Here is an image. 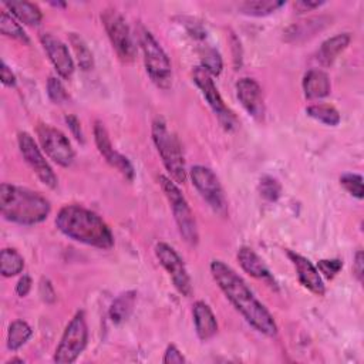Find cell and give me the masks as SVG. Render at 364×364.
Wrapping results in <instances>:
<instances>
[{"instance_id": "obj_1", "label": "cell", "mask_w": 364, "mask_h": 364, "mask_svg": "<svg viewBox=\"0 0 364 364\" xmlns=\"http://www.w3.org/2000/svg\"><path fill=\"white\" fill-rule=\"evenodd\" d=\"M210 273L228 300L255 330L264 336H276L277 326L273 316L230 266L215 259L210 263Z\"/></svg>"}, {"instance_id": "obj_2", "label": "cell", "mask_w": 364, "mask_h": 364, "mask_svg": "<svg viewBox=\"0 0 364 364\" xmlns=\"http://www.w3.org/2000/svg\"><path fill=\"white\" fill-rule=\"evenodd\" d=\"M55 226L67 237L88 246L109 249L114 245L108 225L95 212L80 205L63 206L55 216Z\"/></svg>"}, {"instance_id": "obj_3", "label": "cell", "mask_w": 364, "mask_h": 364, "mask_svg": "<svg viewBox=\"0 0 364 364\" xmlns=\"http://www.w3.org/2000/svg\"><path fill=\"white\" fill-rule=\"evenodd\" d=\"M0 210L9 222L36 225L48 216L51 206L38 192L4 182L0 185Z\"/></svg>"}, {"instance_id": "obj_4", "label": "cell", "mask_w": 364, "mask_h": 364, "mask_svg": "<svg viewBox=\"0 0 364 364\" xmlns=\"http://www.w3.org/2000/svg\"><path fill=\"white\" fill-rule=\"evenodd\" d=\"M152 139L169 178L176 183H183L186 181V168L181 142L161 117H156L152 122Z\"/></svg>"}, {"instance_id": "obj_5", "label": "cell", "mask_w": 364, "mask_h": 364, "mask_svg": "<svg viewBox=\"0 0 364 364\" xmlns=\"http://www.w3.org/2000/svg\"><path fill=\"white\" fill-rule=\"evenodd\" d=\"M159 185L162 192L165 193L169 206L172 209L179 235L182 236V239L188 243L195 246L199 240V235H198V226H196V220L193 216V212L191 210L185 196L182 195V192L179 191L176 182H173L171 178L165 176V175H159L158 178Z\"/></svg>"}, {"instance_id": "obj_6", "label": "cell", "mask_w": 364, "mask_h": 364, "mask_svg": "<svg viewBox=\"0 0 364 364\" xmlns=\"http://www.w3.org/2000/svg\"><path fill=\"white\" fill-rule=\"evenodd\" d=\"M139 44L144 54L145 70L152 82L162 90H168L172 85V67L166 53L156 38L145 28L139 33Z\"/></svg>"}, {"instance_id": "obj_7", "label": "cell", "mask_w": 364, "mask_h": 364, "mask_svg": "<svg viewBox=\"0 0 364 364\" xmlns=\"http://www.w3.org/2000/svg\"><path fill=\"white\" fill-rule=\"evenodd\" d=\"M88 340V328L84 311H77L67 324L60 343L54 353V361L58 364H70L82 353Z\"/></svg>"}, {"instance_id": "obj_8", "label": "cell", "mask_w": 364, "mask_h": 364, "mask_svg": "<svg viewBox=\"0 0 364 364\" xmlns=\"http://www.w3.org/2000/svg\"><path fill=\"white\" fill-rule=\"evenodd\" d=\"M192 80L196 84V87L200 90L202 95L205 97L206 102L209 104V107L212 108L215 115L218 117L220 125L226 131L235 129L237 125V118L233 114V111L223 102V100L212 80V75L202 65H199V67L193 68Z\"/></svg>"}, {"instance_id": "obj_9", "label": "cell", "mask_w": 364, "mask_h": 364, "mask_svg": "<svg viewBox=\"0 0 364 364\" xmlns=\"http://www.w3.org/2000/svg\"><path fill=\"white\" fill-rule=\"evenodd\" d=\"M191 181L200 196L208 205L220 216L228 215V202L219 182V178L212 169L203 165H195L191 168Z\"/></svg>"}, {"instance_id": "obj_10", "label": "cell", "mask_w": 364, "mask_h": 364, "mask_svg": "<svg viewBox=\"0 0 364 364\" xmlns=\"http://www.w3.org/2000/svg\"><path fill=\"white\" fill-rule=\"evenodd\" d=\"M101 20L118 57L125 63H131L135 57V46L125 18L115 9H107L102 11Z\"/></svg>"}, {"instance_id": "obj_11", "label": "cell", "mask_w": 364, "mask_h": 364, "mask_svg": "<svg viewBox=\"0 0 364 364\" xmlns=\"http://www.w3.org/2000/svg\"><path fill=\"white\" fill-rule=\"evenodd\" d=\"M36 132L41 149L48 155L50 159L64 168L70 166L74 162V149L68 138L60 129L47 124H40Z\"/></svg>"}, {"instance_id": "obj_12", "label": "cell", "mask_w": 364, "mask_h": 364, "mask_svg": "<svg viewBox=\"0 0 364 364\" xmlns=\"http://www.w3.org/2000/svg\"><path fill=\"white\" fill-rule=\"evenodd\" d=\"M155 256L162 264V267L168 272L169 277L175 289L185 297L192 294V283L185 267L182 257L176 253V250L165 242H159L155 245Z\"/></svg>"}, {"instance_id": "obj_13", "label": "cell", "mask_w": 364, "mask_h": 364, "mask_svg": "<svg viewBox=\"0 0 364 364\" xmlns=\"http://www.w3.org/2000/svg\"><path fill=\"white\" fill-rule=\"evenodd\" d=\"M17 144L18 149L24 158V161L28 164V166L34 171V173L38 176V179L48 188L54 189L58 185L57 175L54 173L50 164L46 161L43 152L37 146L36 141L28 132H18L17 135Z\"/></svg>"}, {"instance_id": "obj_14", "label": "cell", "mask_w": 364, "mask_h": 364, "mask_svg": "<svg viewBox=\"0 0 364 364\" xmlns=\"http://www.w3.org/2000/svg\"><path fill=\"white\" fill-rule=\"evenodd\" d=\"M94 141H95V145H97L100 154L104 156V159L112 168H115L125 179L132 181L135 176L132 164L129 162V159L125 155H122L114 149L112 142L108 135V131L101 121H97L94 125Z\"/></svg>"}, {"instance_id": "obj_15", "label": "cell", "mask_w": 364, "mask_h": 364, "mask_svg": "<svg viewBox=\"0 0 364 364\" xmlns=\"http://www.w3.org/2000/svg\"><path fill=\"white\" fill-rule=\"evenodd\" d=\"M40 41H41L50 61L53 63L54 68L57 70V73L63 78L68 80L74 73V63L68 53L67 46L58 37H55L50 33H43L40 36Z\"/></svg>"}, {"instance_id": "obj_16", "label": "cell", "mask_w": 364, "mask_h": 364, "mask_svg": "<svg viewBox=\"0 0 364 364\" xmlns=\"http://www.w3.org/2000/svg\"><path fill=\"white\" fill-rule=\"evenodd\" d=\"M236 95L242 107L256 119H263L264 117V101L262 88L256 80L243 77L236 82Z\"/></svg>"}, {"instance_id": "obj_17", "label": "cell", "mask_w": 364, "mask_h": 364, "mask_svg": "<svg viewBox=\"0 0 364 364\" xmlns=\"http://www.w3.org/2000/svg\"><path fill=\"white\" fill-rule=\"evenodd\" d=\"M287 256L296 269L297 279H299L300 284L303 287H306L307 290H310L311 293H314L317 296H323L326 291V287L321 280L318 269L307 257H304L299 253L289 250Z\"/></svg>"}, {"instance_id": "obj_18", "label": "cell", "mask_w": 364, "mask_h": 364, "mask_svg": "<svg viewBox=\"0 0 364 364\" xmlns=\"http://www.w3.org/2000/svg\"><path fill=\"white\" fill-rule=\"evenodd\" d=\"M330 24H331V18L327 16L309 17L306 20L293 23L290 27H287L283 38L289 43H300L311 38L313 36H316L318 31L324 30Z\"/></svg>"}, {"instance_id": "obj_19", "label": "cell", "mask_w": 364, "mask_h": 364, "mask_svg": "<svg viewBox=\"0 0 364 364\" xmlns=\"http://www.w3.org/2000/svg\"><path fill=\"white\" fill-rule=\"evenodd\" d=\"M237 260L240 267L250 274L252 277L260 279L267 282L270 286H274L276 282L270 273V270L267 269V266L263 263V260L255 253V250H252L247 246H242L237 252Z\"/></svg>"}, {"instance_id": "obj_20", "label": "cell", "mask_w": 364, "mask_h": 364, "mask_svg": "<svg viewBox=\"0 0 364 364\" xmlns=\"http://www.w3.org/2000/svg\"><path fill=\"white\" fill-rule=\"evenodd\" d=\"M193 323L198 337L202 341L212 338L218 331V321L212 309L205 301H196L193 304Z\"/></svg>"}, {"instance_id": "obj_21", "label": "cell", "mask_w": 364, "mask_h": 364, "mask_svg": "<svg viewBox=\"0 0 364 364\" xmlns=\"http://www.w3.org/2000/svg\"><path fill=\"white\" fill-rule=\"evenodd\" d=\"M303 91L306 98L318 100L330 94L328 75L320 68L309 70L303 77Z\"/></svg>"}, {"instance_id": "obj_22", "label": "cell", "mask_w": 364, "mask_h": 364, "mask_svg": "<svg viewBox=\"0 0 364 364\" xmlns=\"http://www.w3.org/2000/svg\"><path fill=\"white\" fill-rule=\"evenodd\" d=\"M350 40H351V36L348 33L336 34V36L327 38L326 41L321 43V46L317 51V61L323 67L331 65L334 63V60L338 57V54L347 48V46L350 44Z\"/></svg>"}, {"instance_id": "obj_23", "label": "cell", "mask_w": 364, "mask_h": 364, "mask_svg": "<svg viewBox=\"0 0 364 364\" xmlns=\"http://www.w3.org/2000/svg\"><path fill=\"white\" fill-rule=\"evenodd\" d=\"M4 7L11 16L27 26H37L43 18L40 9L30 1H6Z\"/></svg>"}, {"instance_id": "obj_24", "label": "cell", "mask_w": 364, "mask_h": 364, "mask_svg": "<svg viewBox=\"0 0 364 364\" xmlns=\"http://www.w3.org/2000/svg\"><path fill=\"white\" fill-rule=\"evenodd\" d=\"M135 300H136V293L132 291V290H128V291H124L121 293L111 304L109 307V318L114 321V323H122L125 321L132 309H134V304H135Z\"/></svg>"}, {"instance_id": "obj_25", "label": "cell", "mask_w": 364, "mask_h": 364, "mask_svg": "<svg viewBox=\"0 0 364 364\" xmlns=\"http://www.w3.org/2000/svg\"><path fill=\"white\" fill-rule=\"evenodd\" d=\"M284 6V1L279 0H253V1H243L239 4L240 13L246 16L262 17L274 13L277 9Z\"/></svg>"}, {"instance_id": "obj_26", "label": "cell", "mask_w": 364, "mask_h": 364, "mask_svg": "<svg viewBox=\"0 0 364 364\" xmlns=\"http://www.w3.org/2000/svg\"><path fill=\"white\" fill-rule=\"evenodd\" d=\"M24 267L21 255L14 249H3L0 253V273L4 277L18 274Z\"/></svg>"}, {"instance_id": "obj_27", "label": "cell", "mask_w": 364, "mask_h": 364, "mask_svg": "<svg viewBox=\"0 0 364 364\" xmlns=\"http://www.w3.org/2000/svg\"><path fill=\"white\" fill-rule=\"evenodd\" d=\"M31 327L23 321L16 320L10 324L7 331V347L9 350H18L31 337Z\"/></svg>"}, {"instance_id": "obj_28", "label": "cell", "mask_w": 364, "mask_h": 364, "mask_svg": "<svg viewBox=\"0 0 364 364\" xmlns=\"http://www.w3.org/2000/svg\"><path fill=\"white\" fill-rule=\"evenodd\" d=\"M306 112L309 117L330 127H336L340 122L338 111L328 104H313L306 108Z\"/></svg>"}, {"instance_id": "obj_29", "label": "cell", "mask_w": 364, "mask_h": 364, "mask_svg": "<svg viewBox=\"0 0 364 364\" xmlns=\"http://www.w3.org/2000/svg\"><path fill=\"white\" fill-rule=\"evenodd\" d=\"M0 31L3 36L11 37L24 44L30 43L23 27L13 18L11 14H9V11H1V14H0Z\"/></svg>"}, {"instance_id": "obj_30", "label": "cell", "mask_w": 364, "mask_h": 364, "mask_svg": "<svg viewBox=\"0 0 364 364\" xmlns=\"http://www.w3.org/2000/svg\"><path fill=\"white\" fill-rule=\"evenodd\" d=\"M70 44L75 53V57H77V61H78V65L84 70V71H88L92 68L94 65V60H92V54L88 48V46L85 44V41L82 40V37H80L78 34L75 33H71L70 34Z\"/></svg>"}, {"instance_id": "obj_31", "label": "cell", "mask_w": 364, "mask_h": 364, "mask_svg": "<svg viewBox=\"0 0 364 364\" xmlns=\"http://www.w3.org/2000/svg\"><path fill=\"white\" fill-rule=\"evenodd\" d=\"M200 63H202V67L210 75H219L222 71V67H223L220 54L212 47H206V48L200 50Z\"/></svg>"}, {"instance_id": "obj_32", "label": "cell", "mask_w": 364, "mask_h": 364, "mask_svg": "<svg viewBox=\"0 0 364 364\" xmlns=\"http://www.w3.org/2000/svg\"><path fill=\"white\" fill-rule=\"evenodd\" d=\"M259 192L260 195L266 199V200H277L280 193H282V186L280 183L277 182V179H274L273 176H263L260 181H259Z\"/></svg>"}, {"instance_id": "obj_33", "label": "cell", "mask_w": 364, "mask_h": 364, "mask_svg": "<svg viewBox=\"0 0 364 364\" xmlns=\"http://www.w3.org/2000/svg\"><path fill=\"white\" fill-rule=\"evenodd\" d=\"M340 183L344 186V189L350 195L355 196L357 199H363V178H361V175L351 173V172L343 173L340 176Z\"/></svg>"}, {"instance_id": "obj_34", "label": "cell", "mask_w": 364, "mask_h": 364, "mask_svg": "<svg viewBox=\"0 0 364 364\" xmlns=\"http://www.w3.org/2000/svg\"><path fill=\"white\" fill-rule=\"evenodd\" d=\"M47 92H48V97L50 100L54 102V104H63L68 100V94L63 85V82L55 78V77H50L48 81H47Z\"/></svg>"}, {"instance_id": "obj_35", "label": "cell", "mask_w": 364, "mask_h": 364, "mask_svg": "<svg viewBox=\"0 0 364 364\" xmlns=\"http://www.w3.org/2000/svg\"><path fill=\"white\" fill-rule=\"evenodd\" d=\"M343 267V262L340 259H321L317 263V269L327 279H333Z\"/></svg>"}, {"instance_id": "obj_36", "label": "cell", "mask_w": 364, "mask_h": 364, "mask_svg": "<svg viewBox=\"0 0 364 364\" xmlns=\"http://www.w3.org/2000/svg\"><path fill=\"white\" fill-rule=\"evenodd\" d=\"M162 361L165 364H182V363H185V357L173 344H171L166 347Z\"/></svg>"}, {"instance_id": "obj_37", "label": "cell", "mask_w": 364, "mask_h": 364, "mask_svg": "<svg viewBox=\"0 0 364 364\" xmlns=\"http://www.w3.org/2000/svg\"><path fill=\"white\" fill-rule=\"evenodd\" d=\"M65 122L68 125V128L71 129L74 138L80 142H84V134H82V129H81V124L78 121V118L75 115H67L65 117Z\"/></svg>"}, {"instance_id": "obj_38", "label": "cell", "mask_w": 364, "mask_h": 364, "mask_svg": "<svg viewBox=\"0 0 364 364\" xmlns=\"http://www.w3.org/2000/svg\"><path fill=\"white\" fill-rule=\"evenodd\" d=\"M40 296L44 301H54L55 296H54V290H53V286L51 283L47 280V279H41V283H40Z\"/></svg>"}, {"instance_id": "obj_39", "label": "cell", "mask_w": 364, "mask_h": 364, "mask_svg": "<svg viewBox=\"0 0 364 364\" xmlns=\"http://www.w3.org/2000/svg\"><path fill=\"white\" fill-rule=\"evenodd\" d=\"M31 284H33V282H31V277H30V276H27V274L21 276L20 280L17 282V284H16V293H17L20 297L27 296L28 291H30V289H31Z\"/></svg>"}, {"instance_id": "obj_40", "label": "cell", "mask_w": 364, "mask_h": 364, "mask_svg": "<svg viewBox=\"0 0 364 364\" xmlns=\"http://www.w3.org/2000/svg\"><path fill=\"white\" fill-rule=\"evenodd\" d=\"M0 77H1V82L7 87H13L16 85V77L13 74V71L7 67V64L3 61L1 63V68H0Z\"/></svg>"}, {"instance_id": "obj_41", "label": "cell", "mask_w": 364, "mask_h": 364, "mask_svg": "<svg viewBox=\"0 0 364 364\" xmlns=\"http://www.w3.org/2000/svg\"><path fill=\"white\" fill-rule=\"evenodd\" d=\"M364 257H363V252L358 250L355 253V257H354V266H353V270H354V274L357 277L358 282H363V274H364Z\"/></svg>"}, {"instance_id": "obj_42", "label": "cell", "mask_w": 364, "mask_h": 364, "mask_svg": "<svg viewBox=\"0 0 364 364\" xmlns=\"http://www.w3.org/2000/svg\"><path fill=\"white\" fill-rule=\"evenodd\" d=\"M323 4V1H310V0H299L293 6L297 11H309L313 9H317Z\"/></svg>"}, {"instance_id": "obj_43", "label": "cell", "mask_w": 364, "mask_h": 364, "mask_svg": "<svg viewBox=\"0 0 364 364\" xmlns=\"http://www.w3.org/2000/svg\"><path fill=\"white\" fill-rule=\"evenodd\" d=\"M232 40V48H233V60H235V65L239 67L240 65V60H242V53H240V43L236 38L235 34H232L230 37Z\"/></svg>"}]
</instances>
